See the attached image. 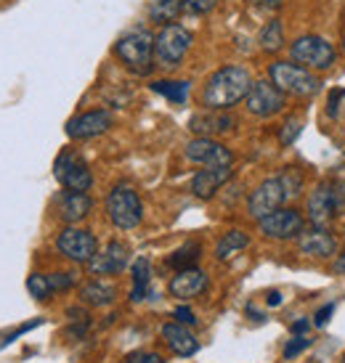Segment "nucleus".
Returning <instances> with one entry per match:
<instances>
[{"label":"nucleus","mask_w":345,"mask_h":363,"mask_svg":"<svg viewBox=\"0 0 345 363\" xmlns=\"http://www.w3.org/2000/svg\"><path fill=\"white\" fill-rule=\"evenodd\" d=\"M67 315H70V329H67V334H70L72 340H82L85 332L91 329V315L82 311V308H70Z\"/></svg>","instance_id":"30"},{"label":"nucleus","mask_w":345,"mask_h":363,"mask_svg":"<svg viewBox=\"0 0 345 363\" xmlns=\"http://www.w3.org/2000/svg\"><path fill=\"white\" fill-rule=\"evenodd\" d=\"M215 6H218V0H183V11L197 13V16H204V13L215 11Z\"/></svg>","instance_id":"34"},{"label":"nucleus","mask_w":345,"mask_h":363,"mask_svg":"<svg viewBox=\"0 0 345 363\" xmlns=\"http://www.w3.org/2000/svg\"><path fill=\"white\" fill-rule=\"evenodd\" d=\"M114 297H117V289H114L112 284L99 281V279L88 281L80 289V300L85 305H93V308H106V305L114 303Z\"/></svg>","instance_id":"22"},{"label":"nucleus","mask_w":345,"mask_h":363,"mask_svg":"<svg viewBox=\"0 0 345 363\" xmlns=\"http://www.w3.org/2000/svg\"><path fill=\"white\" fill-rule=\"evenodd\" d=\"M53 175L67 191H91L93 172L88 162L75 152H61L53 162Z\"/></svg>","instance_id":"7"},{"label":"nucleus","mask_w":345,"mask_h":363,"mask_svg":"<svg viewBox=\"0 0 345 363\" xmlns=\"http://www.w3.org/2000/svg\"><path fill=\"white\" fill-rule=\"evenodd\" d=\"M199 255H202V244L199 242H186L181 244L175 252L168 257V265L175 268V271H183V268H194L197 260H199Z\"/></svg>","instance_id":"28"},{"label":"nucleus","mask_w":345,"mask_h":363,"mask_svg":"<svg viewBox=\"0 0 345 363\" xmlns=\"http://www.w3.org/2000/svg\"><path fill=\"white\" fill-rule=\"evenodd\" d=\"M258 228L265 239H276V242H285V239H295L300 236L305 228L303 215L295 210V207H279V210L268 212L265 218L258 220Z\"/></svg>","instance_id":"9"},{"label":"nucleus","mask_w":345,"mask_h":363,"mask_svg":"<svg viewBox=\"0 0 345 363\" xmlns=\"http://www.w3.org/2000/svg\"><path fill=\"white\" fill-rule=\"evenodd\" d=\"M186 160L202 167H229L234 164V152L226 149L224 143H218L215 138H197L186 143Z\"/></svg>","instance_id":"12"},{"label":"nucleus","mask_w":345,"mask_h":363,"mask_svg":"<svg viewBox=\"0 0 345 363\" xmlns=\"http://www.w3.org/2000/svg\"><path fill=\"white\" fill-rule=\"evenodd\" d=\"M192 43V30H186L181 24H165L163 30L154 35V61L165 69H175L186 59Z\"/></svg>","instance_id":"5"},{"label":"nucleus","mask_w":345,"mask_h":363,"mask_svg":"<svg viewBox=\"0 0 345 363\" xmlns=\"http://www.w3.org/2000/svg\"><path fill=\"white\" fill-rule=\"evenodd\" d=\"M106 218L114 228L120 231H131L136 225H141L143 220V202L138 191L131 186H114L112 191L106 194Z\"/></svg>","instance_id":"4"},{"label":"nucleus","mask_w":345,"mask_h":363,"mask_svg":"<svg viewBox=\"0 0 345 363\" xmlns=\"http://www.w3.org/2000/svg\"><path fill=\"white\" fill-rule=\"evenodd\" d=\"M253 88V77L250 72L239 67V64H226L221 69L210 74V80L204 82L202 104L207 109H221L229 111L239 101L247 99V93Z\"/></svg>","instance_id":"1"},{"label":"nucleus","mask_w":345,"mask_h":363,"mask_svg":"<svg viewBox=\"0 0 345 363\" xmlns=\"http://www.w3.org/2000/svg\"><path fill=\"white\" fill-rule=\"evenodd\" d=\"M231 164L229 167H204V170H199L192 178V194L197 199L207 202V199H213L215 194L224 189L226 183L231 181Z\"/></svg>","instance_id":"18"},{"label":"nucleus","mask_w":345,"mask_h":363,"mask_svg":"<svg viewBox=\"0 0 345 363\" xmlns=\"http://www.w3.org/2000/svg\"><path fill=\"white\" fill-rule=\"evenodd\" d=\"M247 111L253 117H261V120H268L287 106V93H282L271 80H258L253 82V88L247 93Z\"/></svg>","instance_id":"10"},{"label":"nucleus","mask_w":345,"mask_h":363,"mask_svg":"<svg viewBox=\"0 0 345 363\" xmlns=\"http://www.w3.org/2000/svg\"><path fill=\"white\" fill-rule=\"evenodd\" d=\"M247 244H250V236L244 231H239V228L226 231L224 236H221V242L215 244V257H218V260H229V257H234L236 252H242Z\"/></svg>","instance_id":"25"},{"label":"nucleus","mask_w":345,"mask_h":363,"mask_svg":"<svg viewBox=\"0 0 345 363\" xmlns=\"http://www.w3.org/2000/svg\"><path fill=\"white\" fill-rule=\"evenodd\" d=\"M207 284H210L207 281V273L194 265V268H183V271L172 276L170 284H168V292L175 300H192V297H199L207 289Z\"/></svg>","instance_id":"16"},{"label":"nucleus","mask_w":345,"mask_h":363,"mask_svg":"<svg viewBox=\"0 0 345 363\" xmlns=\"http://www.w3.org/2000/svg\"><path fill=\"white\" fill-rule=\"evenodd\" d=\"M56 250H59L67 260L88 265V262L99 255V239H96L91 231H85V228L67 225V228L59 233V239H56Z\"/></svg>","instance_id":"8"},{"label":"nucleus","mask_w":345,"mask_h":363,"mask_svg":"<svg viewBox=\"0 0 345 363\" xmlns=\"http://www.w3.org/2000/svg\"><path fill=\"white\" fill-rule=\"evenodd\" d=\"M279 181H282V189H285V199L290 202V199H297L300 194H303V175H300V170L297 167H285L282 170V175H279Z\"/></svg>","instance_id":"29"},{"label":"nucleus","mask_w":345,"mask_h":363,"mask_svg":"<svg viewBox=\"0 0 345 363\" xmlns=\"http://www.w3.org/2000/svg\"><path fill=\"white\" fill-rule=\"evenodd\" d=\"M285 202H287L285 189H282V181H279V175H276V178L263 181L253 194H250V199H247V212H250V218L261 220V218H265L268 212L279 210Z\"/></svg>","instance_id":"14"},{"label":"nucleus","mask_w":345,"mask_h":363,"mask_svg":"<svg viewBox=\"0 0 345 363\" xmlns=\"http://www.w3.org/2000/svg\"><path fill=\"white\" fill-rule=\"evenodd\" d=\"M258 43H261V48H263L265 53H279V51H282V48H285V43H287L282 21H279V19L268 21L263 30H261V38H258Z\"/></svg>","instance_id":"26"},{"label":"nucleus","mask_w":345,"mask_h":363,"mask_svg":"<svg viewBox=\"0 0 345 363\" xmlns=\"http://www.w3.org/2000/svg\"><path fill=\"white\" fill-rule=\"evenodd\" d=\"M343 53H345V35H343Z\"/></svg>","instance_id":"44"},{"label":"nucleus","mask_w":345,"mask_h":363,"mask_svg":"<svg viewBox=\"0 0 345 363\" xmlns=\"http://www.w3.org/2000/svg\"><path fill=\"white\" fill-rule=\"evenodd\" d=\"M337 207H340V191H337V186L322 183V186H316V191H311L308 204H305L308 220L314 223L316 228H329L337 215Z\"/></svg>","instance_id":"11"},{"label":"nucleus","mask_w":345,"mask_h":363,"mask_svg":"<svg viewBox=\"0 0 345 363\" xmlns=\"http://www.w3.org/2000/svg\"><path fill=\"white\" fill-rule=\"evenodd\" d=\"M305 329H311V318H300L292 323V334H303Z\"/></svg>","instance_id":"41"},{"label":"nucleus","mask_w":345,"mask_h":363,"mask_svg":"<svg viewBox=\"0 0 345 363\" xmlns=\"http://www.w3.org/2000/svg\"><path fill=\"white\" fill-rule=\"evenodd\" d=\"M125 363H165V358L152 350H136V353L125 355Z\"/></svg>","instance_id":"36"},{"label":"nucleus","mask_w":345,"mask_h":363,"mask_svg":"<svg viewBox=\"0 0 345 363\" xmlns=\"http://www.w3.org/2000/svg\"><path fill=\"white\" fill-rule=\"evenodd\" d=\"M114 56L122 67L138 77H146L154 69V35L149 30H131L114 43Z\"/></svg>","instance_id":"2"},{"label":"nucleus","mask_w":345,"mask_h":363,"mask_svg":"<svg viewBox=\"0 0 345 363\" xmlns=\"http://www.w3.org/2000/svg\"><path fill=\"white\" fill-rule=\"evenodd\" d=\"M255 6H263V9H276V6H282L285 0H250Z\"/></svg>","instance_id":"42"},{"label":"nucleus","mask_w":345,"mask_h":363,"mask_svg":"<svg viewBox=\"0 0 345 363\" xmlns=\"http://www.w3.org/2000/svg\"><path fill=\"white\" fill-rule=\"evenodd\" d=\"M183 0H149V19L157 24H175V19L181 16Z\"/></svg>","instance_id":"24"},{"label":"nucleus","mask_w":345,"mask_h":363,"mask_svg":"<svg viewBox=\"0 0 345 363\" xmlns=\"http://www.w3.org/2000/svg\"><path fill=\"white\" fill-rule=\"evenodd\" d=\"M332 313H335V303H327L324 308H319V311H316V315H314V326H319V329H322V326H327V323H329V318H332Z\"/></svg>","instance_id":"39"},{"label":"nucleus","mask_w":345,"mask_h":363,"mask_svg":"<svg viewBox=\"0 0 345 363\" xmlns=\"http://www.w3.org/2000/svg\"><path fill=\"white\" fill-rule=\"evenodd\" d=\"M297 247L300 252L308 257H332L337 255V239L329 233V228H311L297 236Z\"/></svg>","instance_id":"20"},{"label":"nucleus","mask_w":345,"mask_h":363,"mask_svg":"<svg viewBox=\"0 0 345 363\" xmlns=\"http://www.w3.org/2000/svg\"><path fill=\"white\" fill-rule=\"evenodd\" d=\"M303 133V120L300 117H290V120L282 125V133H279V141H282V146H290V143H295V138Z\"/></svg>","instance_id":"32"},{"label":"nucleus","mask_w":345,"mask_h":363,"mask_svg":"<svg viewBox=\"0 0 345 363\" xmlns=\"http://www.w3.org/2000/svg\"><path fill=\"white\" fill-rule=\"evenodd\" d=\"M114 125V117L109 109H91L82 111L77 117H72L67 122V135L72 141H88V138H96V135H104Z\"/></svg>","instance_id":"13"},{"label":"nucleus","mask_w":345,"mask_h":363,"mask_svg":"<svg viewBox=\"0 0 345 363\" xmlns=\"http://www.w3.org/2000/svg\"><path fill=\"white\" fill-rule=\"evenodd\" d=\"M345 99V91L343 88H335V91L329 93V99H327V111L332 114V120H335L337 114H340V101Z\"/></svg>","instance_id":"37"},{"label":"nucleus","mask_w":345,"mask_h":363,"mask_svg":"<svg viewBox=\"0 0 345 363\" xmlns=\"http://www.w3.org/2000/svg\"><path fill=\"white\" fill-rule=\"evenodd\" d=\"M128 247L122 242H109L104 247V252H99L88 262V271L93 276H114V273L125 271V265H128Z\"/></svg>","instance_id":"19"},{"label":"nucleus","mask_w":345,"mask_h":363,"mask_svg":"<svg viewBox=\"0 0 345 363\" xmlns=\"http://www.w3.org/2000/svg\"><path fill=\"white\" fill-rule=\"evenodd\" d=\"M93 210V199L88 191H61L56 196V212L67 225L85 220Z\"/></svg>","instance_id":"17"},{"label":"nucleus","mask_w":345,"mask_h":363,"mask_svg":"<svg viewBox=\"0 0 345 363\" xmlns=\"http://www.w3.org/2000/svg\"><path fill=\"white\" fill-rule=\"evenodd\" d=\"M343 363H345V355H343Z\"/></svg>","instance_id":"45"},{"label":"nucleus","mask_w":345,"mask_h":363,"mask_svg":"<svg viewBox=\"0 0 345 363\" xmlns=\"http://www.w3.org/2000/svg\"><path fill=\"white\" fill-rule=\"evenodd\" d=\"M48 281H51V289L53 292H67V289H72L75 284H77V276L75 273H51L48 276Z\"/></svg>","instance_id":"33"},{"label":"nucleus","mask_w":345,"mask_h":363,"mask_svg":"<svg viewBox=\"0 0 345 363\" xmlns=\"http://www.w3.org/2000/svg\"><path fill=\"white\" fill-rule=\"evenodd\" d=\"M311 342H314V340H308V337H300V334H297L295 340H290V342H287L285 358L290 361V358H295V355H300L305 350V347H311Z\"/></svg>","instance_id":"35"},{"label":"nucleus","mask_w":345,"mask_h":363,"mask_svg":"<svg viewBox=\"0 0 345 363\" xmlns=\"http://www.w3.org/2000/svg\"><path fill=\"white\" fill-rule=\"evenodd\" d=\"M268 80L287 96L295 99H311L322 91V80L311 69H305L295 61H274L268 67Z\"/></svg>","instance_id":"3"},{"label":"nucleus","mask_w":345,"mask_h":363,"mask_svg":"<svg viewBox=\"0 0 345 363\" xmlns=\"http://www.w3.org/2000/svg\"><path fill=\"white\" fill-rule=\"evenodd\" d=\"M290 56L295 64H300L311 72H327L335 67L337 51L335 45L322 38V35H300L297 40L290 45Z\"/></svg>","instance_id":"6"},{"label":"nucleus","mask_w":345,"mask_h":363,"mask_svg":"<svg viewBox=\"0 0 345 363\" xmlns=\"http://www.w3.org/2000/svg\"><path fill=\"white\" fill-rule=\"evenodd\" d=\"M172 318L178 323H186V326H194L197 323V315H194L192 308H186V305H178L175 311H172Z\"/></svg>","instance_id":"38"},{"label":"nucleus","mask_w":345,"mask_h":363,"mask_svg":"<svg viewBox=\"0 0 345 363\" xmlns=\"http://www.w3.org/2000/svg\"><path fill=\"white\" fill-rule=\"evenodd\" d=\"M234 128H236V117H231L229 111H221V109L197 111L192 120H189V130H192L197 138L224 135V133H231Z\"/></svg>","instance_id":"15"},{"label":"nucleus","mask_w":345,"mask_h":363,"mask_svg":"<svg viewBox=\"0 0 345 363\" xmlns=\"http://www.w3.org/2000/svg\"><path fill=\"white\" fill-rule=\"evenodd\" d=\"M332 271H335L337 276H345V247H343V252L335 257V262H332Z\"/></svg>","instance_id":"40"},{"label":"nucleus","mask_w":345,"mask_h":363,"mask_svg":"<svg viewBox=\"0 0 345 363\" xmlns=\"http://www.w3.org/2000/svg\"><path fill=\"white\" fill-rule=\"evenodd\" d=\"M189 88H192V82H186V80H154L152 82V91L165 96V99L172 104H186Z\"/></svg>","instance_id":"27"},{"label":"nucleus","mask_w":345,"mask_h":363,"mask_svg":"<svg viewBox=\"0 0 345 363\" xmlns=\"http://www.w3.org/2000/svg\"><path fill=\"white\" fill-rule=\"evenodd\" d=\"M265 303L271 305V308H276V305H282V294H279V292H268V297H265Z\"/></svg>","instance_id":"43"},{"label":"nucleus","mask_w":345,"mask_h":363,"mask_svg":"<svg viewBox=\"0 0 345 363\" xmlns=\"http://www.w3.org/2000/svg\"><path fill=\"white\" fill-rule=\"evenodd\" d=\"M149 281H152V262L146 257H138L133 262V289L131 303H141L149 297Z\"/></svg>","instance_id":"23"},{"label":"nucleus","mask_w":345,"mask_h":363,"mask_svg":"<svg viewBox=\"0 0 345 363\" xmlns=\"http://www.w3.org/2000/svg\"><path fill=\"white\" fill-rule=\"evenodd\" d=\"M27 292H30V297H35V300L45 303V300L53 294L48 276H45V273H32L30 279H27Z\"/></svg>","instance_id":"31"},{"label":"nucleus","mask_w":345,"mask_h":363,"mask_svg":"<svg viewBox=\"0 0 345 363\" xmlns=\"http://www.w3.org/2000/svg\"><path fill=\"white\" fill-rule=\"evenodd\" d=\"M163 340L165 345L170 347L175 355H181V358H189L199 350V340L192 334V329L186 326V323H178V321H170L163 326Z\"/></svg>","instance_id":"21"}]
</instances>
